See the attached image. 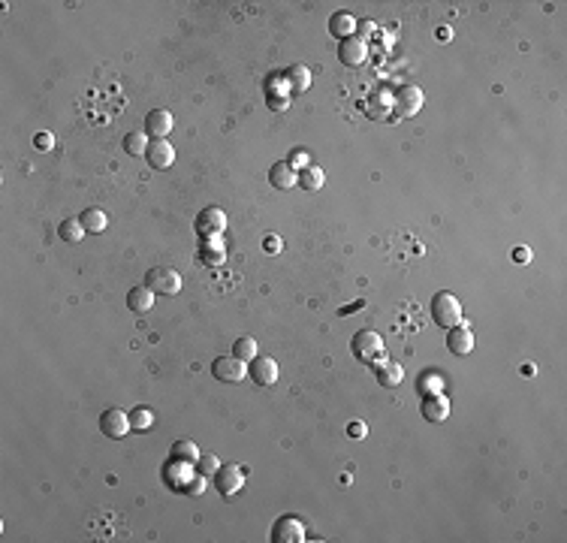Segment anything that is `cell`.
Here are the masks:
<instances>
[{"label":"cell","instance_id":"32","mask_svg":"<svg viewBox=\"0 0 567 543\" xmlns=\"http://www.w3.org/2000/svg\"><path fill=\"white\" fill-rule=\"evenodd\" d=\"M347 435H350V438H359V441H362L365 435H369V426H365V423H350V426H347Z\"/></svg>","mask_w":567,"mask_h":543},{"label":"cell","instance_id":"12","mask_svg":"<svg viewBox=\"0 0 567 543\" xmlns=\"http://www.w3.org/2000/svg\"><path fill=\"white\" fill-rule=\"evenodd\" d=\"M450 396H444V393H432V396H425L423 399V416L428 423H444L447 416H450Z\"/></svg>","mask_w":567,"mask_h":543},{"label":"cell","instance_id":"25","mask_svg":"<svg viewBox=\"0 0 567 543\" xmlns=\"http://www.w3.org/2000/svg\"><path fill=\"white\" fill-rule=\"evenodd\" d=\"M130 426L136 428V432H148V428L154 426V411L145 408V405L133 408V411H130Z\"/></svg>","mask_w":567,"mask_h":543},{"label":"cell","instance_id":"3","mask_svg":"<svg viewBox=\"0 0 567 543\" xmlns=\"http://www.w3.org/2000/svg\"><path fill=\"white\" fill-rule=\"evenodd\" d=\"M145 284L154 290L157 296H179V290H181V275L175 272V269H169V266H157V269L148 272Z\"/></svg>","mask_w":567,"mask_h":543},{"label":"cell","instance_id":"14","mask_svg":"<svg viewBox=\"0 0 567 543\" xmlns=\"http://www.w3.org/2000/svg\"><path fill=\"white\" fill-rule=\"evenodd\" d=\"M338 55H341L344 67H359V64H365V58H369V46H365L359 36H347V40H341Z\"/></svg>","mask_w":567,"mask_h":543},{"label":"cell","instance_id":"4","mask_svg":"<svg viewBox=\"0 0 567 543\" xmlns=\"http://www.w3.org/2000/svg\"><path fill=\"white\" fill-rule=\"evenodd\" d=\"M130 428H133L130 426V413H124L118 408H109V411H103V416H100V432H103L106 438H112V441H121Z\"/></svg>","mask_w":567,"mask_h":543},{"label":"cell","instance_id":"10","mask_svg":"<svg viewBox=\"0 0 567 543\" xmlns=\"http://www.w3.org/2000/svg\"><path fill=\"white\" fill-rule=\"evenodd\" d=\"M196 230L203 233L206 238H208V236H221V233L226 230V214H223V209H218V206L203 209V211H199V218H196Z\"/></svg>","mask_w":567,"mask_h":543},{"label":"cell","instance_id":"1","mask_svg":"<svg viewBox=\"0 0 567 543\" xmlns=\"http://www.w3.org/2000/svg\"><path fill=\"white\" fill-rule=\"evenodd\" d=\"M432 320L438 326H444V330H452V326L462 323V302L456 293H450V290H444V293H438L432 299Z\"/></svg>","mask_w":567,"mask_h":543},{"label":"cell","instance_id":"18","mask_svg":"<svg viewBox=\"0 0 567 543\" xmlns=\"http://www.w3.org/2000/svg\"><path fill=\"white\" fill-rule=\"evenodd\" d=\"M377 365V381H381L383 386H398L401 381H405V369H401L398 362H393V359H377L374 362Z\"/></svg>","mask_w":567,"mask_h":543},{"label":"cell","instance_id":"2","mask_svg":"<svg viewBox=\"0 0 567 543\" xmlns=\"http://www.w3.org/2000/svg\"><path fill=\"white\" fill-rule=\"evenodd\" d=\"M354 353L362 362H377V359L386 357V344L374 330H362V332L354 335Z\"/></svg>","mask_w":567,"mask_h":543},{"label":"cell","instance_id":"23","mask_svg":"<svg viewBox=\"0 0 567 543\" xmlns=\"http://www.w3.org/2000/svg\"><path fill=\"white\" fill-rule=\"evenodd\" d=\"M299 184L305 187V191H320V187L326 184V175H323L320 167H314V163H311V167H305L299 172Z\"/></svg>","mask_w":567,"mask_h":543},{"label":"cell","instance_id":"21","mask_svg":"<svg viewBox=\"0 0 567 543\" xmlns=\"http://www.w3.org/2000/svg\"><path fill=\"white\" fill-rule=\"evenodd\" d=\"M85 233H88V230L82 226V221H79V218H67L64 223L58 226V236L64 238V242H70V245H79L82 238H85Z\"/></svg>","mask_w":567,"mask_h":543},{"label":"cell","instance_id":"20","mask_svg":"<svg viewBox=\"0 0 567 543\" xmlns=\"http://www.w3.org/2000/svg\"><path fill=\"white\" fill-rule=\"evenodd\" d=\"M82 226L88 233H103L106 226H109V214L103 211V209H97V206H91V209H85L82 211Z\"/></svg>","mask_w":567,"mask_h":543},{"label":"cell","instance_id":"19","mask_svg":"<svg viewBox=\"0 0 567 543\" xmlns=\"http://www.w3.org/2000/svg\"><path fill=\"white\" fill-rule=\"evenodd\" d=\"M329 31L338 40H347V36H356V19L350 12H335L329 19Z\"/></svg>","mask_w":567,"mask_h":543},{"label":"cell","instance_id":"17","mask_svg":"<svg viewBox=\"0 0 567 543\" xmlns=\"http://www.w3.org/2000/svg\"><path fill=\"white\" fill-rule=\"evenodd\" d=\"M154 299H157V293H154V290H151L148 284L133 287L130 293H127V308H130L133 314H148L151 308H154Z\"/></svg>","mask_w":567,"mask_h":543},{"label":"cell","instance_id":"26","mask_svg":"<svg viewBox=\"0 0 567 543\" xmlns=\"http://www.w3.org/2000/svg\"><path fill=\"white\" fill-rule=\"evenodd\" d=\"M287 79H290V85H293V91H305V88L311 85V70L296 64V67L287 70Z\"/></svg>","mask_w":567,"mask_h":543},{"label":"cell","instance_id":"34","mask_svg":"<svg viewBox=\"0 0 567 543\" xmlns=\"http://www.w3.org/2000/svg\"><path fill=\"white\" fill-rule=\"evenodd\" d=\"M278 245H281V242H278L275 236H269V238H266V251H269V254H278V251H281Z\"/></svg>","mask_w":567,"mask_h":543},{"label":"cell","instance_id":"9","mask_svg":"<svg viewBox=\"0 0 567 543\" xmlns=\"http://www.w3.org/2000/svg\"><path fill=\"white\" fill-rule=\"evenodd\" d=\"M145 157H148V163H151V169L163 172V169H169L172 163H175V148L166 142V139H151Z\"/></svg>","mask_w":567,"mask_h":543},{"label":"cell","instance_id":"7","mask_svg":"<svg viewBox=\"0 0 567 543\" xmlns=\"http://www.w3.org/2000/svg\"><path fill=\"white\" fill-rule=\"evenodd\" d=\"M245 483V471L235 468V465H223V468H218V474H214V489L221 492L223 498H233L238 489H242Z\"/></svg>","mask_w":567,"mask_h":543},{"label":"cell","instance_id":"31","mask_svg":"<svg viewBox=\"0 0 567 543\" xmlns=\"http://www.w3.org/2000/svg\"><path fill=\"white\" fill-rule=\"evenodd\" d=\"M356 31H359V40L365 43L369 36H374V33H377V24H374V21H356Z\"/></svg>","mask_w":567,"mask_h":543},{"label":"cell","instance_id":"30","mask_svg":"<svg viewBox=\"0 0 567 543\" xmlns=\"http://www.w3.org/2000/svg\"><path fill=\"white\" fill-rule=\"evenodd\" d=\"M33 145L40 148V151H52L55 148V136L52 133H36L33 136Z\"/></svg>","mask_w":567,"mask_h":543},{"label":"cell","instance_id":"24","mask_svg":"<svg viewBox=\"0 0 567 543\" xmlns=\"http://www.w3.org/2000/svg\"><path fill=\"white\" fill-rule=\"evenodd\" d=\"M124 151H127V154H133V157L145 154V151H148V133H145V130L127 133V136H124Z\"/></svg>","mask_w":567,"mask_h":543},{"label":"cell","instance_id":"11","mask_svg":"<svg viewBox=\"0 0 567 543\" xmlns=\"http://www.w3.org/2000/svg\"><path fill=\"white\" fill-rule=\"evenodd\" d=\"M248 374L254 377L257 386H272V384H278V362H275L272 357H257L254 362H250Z\"/></svg>","mask_w":567,"mask_h":543},{"label":"cell","instance_id":"6","mask_svg":"<svg viewBox=\"0 0 567 543\" xmlns=\"http://www.w3.org/2000/svg\"><path fill=\"white\" fill-rule=\"evenodd\" d=\"M211 374L218 377L221 384H238L248 374V369H245V362L235 357H218L211 362Z\"/></svg>","mask_w":567,"mask_h":543},{"label":"cell","instance_id":"13","mask_svg":"<svg viewBox=\"0 0 567 543\" xmlns=\"http://www.w3.org/2000/svg\"><path fill=\"white\" fill-rule=\"evenodd\" d=\"M172 112H166V109H151L148 115H145V133L151 136V139H166L169 136V130H172Z\"/></svg>","mask_w":567,"mask_h":543},{"label":"cell","instance_id":"16","mask_svg":"<svg viewBox=\"0 0 567 543\" xmlns=\"http://www.w3.org/2000/svg\"><path fill=\"white\" fill-rule=\"evenodd\" d=\"M269 181H272V187H278V191H290L293 184H299V169H293L287 160H278V163H272V169H269Z\"/></svg>","mask_w":567,"mask_h":543},{"label":"cell","instance_id":"22","mask_svg":"<svg viewBox=\"0 0 567 543\" xmlns=\"http://www.w3.org/2000/svg\"><path fill=\"white\" fill-rule=\"evenodd\" d=\"M233 357H235V359H242L245 365H248V362H254V359L260 357L257 341H254V338H248V335H245V338H238L235 344H233Z\"/></svg>","mask_w":567,"mask_h":543},{"label":"cell","instance_id":"29","mask_svg":"<svg viewBox=\"0 0 567 543\" xmlns=\"http://www.w3.org/2000/svg\"><path fill=\"white\" fill-rule=\"evenodd\" d=\"M218 468H221V462L214 456H199V474H203V477L218 474Z\"/></svg>","mask_w":567,"mask_h":543},{"label":"cell","instance_id":"35","mask_svg":"<svg viewBox=\"0 0 567 543\" xmlns=\"http://www.w3.org/2000/svg\"><path fill=\"white\" fill-rule=\"evenodd\" d=\"M513 257H516V260H519V263H528V260H531V251H528V248H525V251H516V254H513Z\"/></svg>","mask_w":567,"mask_h":543},{"label":"cell","instance_id":"15","mask_svg":"<svg viewBox=\"0 0 567 543\" xmlns=\"http://www.w3.org/2000/svg\"><path fill=\"white\" fill-rule=\"evenodd\" d=\"M474 332H471V326H465V323H459V326H452L450 330V335H447V347L452 350V353H459V357H465V353H471L474 350Z\"/></svg>","mask_w":567,"mask_h":543},{"label":"cell","instance_id":"33","mask_svg":"<svg viewBox=\"0 0 567 543\" xmlns=\"http://www.w3.org/2000/svg\"><path fill=\"white\" fill-rule=\"evenodd\" d=\"M187 492H191V495H203V492H206V477H203V474H199V477L194 480V483H191V486H187Z\"/></svg>","mask_w":567,"mask_h":543},{"label":"cell","instance_id":"28","mask_svg":"<svg viewBox=\"0 0 567 543\" xmlns=\"http://www.w3.org/2000/svg\"><path fill=\"white\" fill-rule=\"evenodd\" d=\"M287 163H290L293 169H299V172H302L305 167H311V157H308V151H305V148H296L293 154H290V160H287Z\"/></svg>","mask_w":567,"mask_h":543},{"label":"cell","instance_id":"5","mask_svg":"<svg viewBox=\"0 0 567 543\" xmlns=\"http://www.w3.org/2000/svg\"><path fill=\"white\" fill-rule=\"evenodd\" d=\"M305 537H308V528L302 520H296V516H284V520H278L272 528L275 543H302Z\"/></svg>","mask_w":567,"mask_h":543},{"label":"cell","instance_id":"8","mask_svg":"<svg viewBox=\"0 0 567 543\" xmlns=\"http://www.w3.org/2000/svg\"><path fill=\"white\" fill-rule=\"evenodd\" d=\"M423 109V91L417 85H405L396 94V115L398 118H413Z\"/></svg>","mask_w":567,"mask_h":543},{"label":"cell","instance_id":"27","mask_svg":"<svg viewBox=\"0 0 567 543\" xmlns=\"http://www.w3.org/2000/svg\"><path fill=\"white\" fill-rule=\"evenodd\" d=\"M172 459H179V462H199V450H196V444L194 441H179V444L172 447Z\"/></svg>","mask_w":567,"mask_h":543}]
</instances>
